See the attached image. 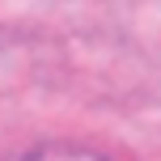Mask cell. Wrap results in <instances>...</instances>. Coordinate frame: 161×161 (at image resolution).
Wrapping results in <instances>:
<instances>
[{
    "instance_id": "1",
    "label": "cell",
    "mask_w": 161,
    "mask_h": 161,
    "mask_svg": "<svg viewBox=\"0 0 161 161\" xmlns=\"http://www.w3.org/2000/svg\"><path fill=\"white\" fill-rule=\"evenodd\" d=\"M17 161H110L102 153H93V148L85 144H68V140H47V144L30 148V153H21Z\"/></svg>"
}]
</instances>
